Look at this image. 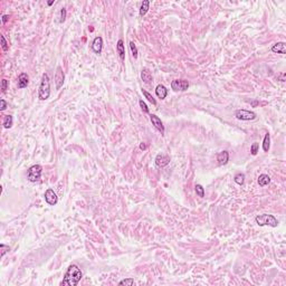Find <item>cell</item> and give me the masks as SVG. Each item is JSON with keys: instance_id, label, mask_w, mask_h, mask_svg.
Masks as SVG:
<instances>
[{"instance_id": "obj_1", "label": "cell", "mask_w": 286, "mask_h": 286, "mask_svg": "<svg viewBox=\"0 0 286 286\" xmlns=\"http://www.w3.org/2000/svg\"><path fill=\"white\" fill-rule=\"evenodd\" d=\"M83 273L77 265H70L65 273V276L61 280V286H76L78 282L82 280Z\"/></svg>"}, {"instance_id": "obj_2", "label": "cell", "mask_w": 286, "mask_h": 286, "mask_svg": "<svg viewBox=\"0 0 286 286\" xmlns=\"http://www.w3.org/2000/svg\"><path fill=\"white\" fill-rule=\"evenodd\" d=\"M50 95V82L49 77L46 73L43 74L41 76V82L39 85V90H38V96L41 101H45L49 97Z\"/></svg>"}, {"instance_id": "obj_3", "label": "cell", "mask_w": 286, "mask_h": 286, "mask_svg": "<svg viewBox=\"0 0 286 286\" xmlns=\"http://www.w3.org/2000/svg\"><path fill=\"white\" fill-rule=\"evenodd\" d=\"M256 224L258 226H271V227H277L278 220L273 215H258L256 217Z\"/></svg>"}, {"instance_id": "obj_4", "label": "cell", "mask_w": 286, "mask_h": 286, "mask_svg": "<svg viewBox=\"0 0 286 286\" xmlns=\"http://www.w3.org/2000/svg\"><path fill=\"white\" fill-rule=\"evenodd\" d=\"M41 172H43V166L40 164H34L28 169L27 171V177L30 182H37L41 177Z\"/></svg>"}, {"instance_id": "obj_5", "label": "cell", "mask_w": 286, "mask_h": 286, "mask_svg": "<svg viewBox=\"0 0 286 286\" xmlns=\"http://www.w3.org/2000/svg\"><path fill=\"white\" fill-rule=\"evenodd\" d=\"M235 116L242 121H253L256 119V113L247 110H237L235 112Z\"/></svg>"}, {"instance_id": "obj_6", "label": "cell", "mask_w": 286, "mask_h": 286, "mask_svg": "<svg viewBox=\"0 0 286 286\" xmlns=\"http://www.w3.org/2000/svg\"><path fill=\"white\" fill-rule=\"evenodd\" d=\"M188 87H189V82L186 79H175L171 83V88L175 92H178V90L184 92L188 90Z\"/></svg>"}, {"instance_id": "obj_7", "label": "cell", "mask_w": 286, "mask_h": 286, "mask_svg": "<svg viewBox=\"0 0 286 286\" xmlns=\"http://www.w3.org/2000/svg\"><path fill=\"white\" fill-rule=\"evenodd\" d=\"M64 82H65V74H64V72H63V69H61V66H58L57 69H56V73H55L56 90H59V88L64 85Z\"/></svg>"}, {"instance_id": "obj_8", "label": "cell", "mask_w": 286, "mask_h": 286, "mask_svg": "<svg viewBox=\"0 0 286 286\" xmlns=\"http://www.w3.org/2000/svg\"><path fill=\"white\" fill-rule=\"evenodd\" d=\"M155 166L158 168H164L168 164L170 163V157L166 154H163V153H159L157 157H155Z\"/></svg>"}, {"instance_id": "obj_9", "label": "cell", "mask_w": 286, "mask_h": 286, "mask_svg": "<svg viewBox=\"0 0 286 286\" xmlns=\"http://www.w3.org/2000/svg\"><path fill=\"white\" fill-rule=\"evenodd\" d=\"M45 200L49 206H55L58 201V198H57V195L53 189H47L45 192Z\"/></svg>"}, {"instance_id": "obj_10", "label": "cell", "mask_w": 286, "mask_h": 286, "mask_svg": "<svg viewBox=\"0 0 286 286\" xmlns=\"http://www.w3.org/2000/svg\"><path fill=\"white\" fill-rule=\"evenodd\" d=\"M92 49L95 54L99 55L102 53L103 49V38L101 36H97V37L94 38L93 43H92Z\"/></svg>"}, {"instance_id": "obj_11", "label": "cell", "mask_w": 286, "mask_h": 286, "mask_svg": "<svg viewBox=\"0 0 286 286\" xmlns=\"http://www.w3.org/2000/svg\"><path fill=\"white\" fill-rule=\"evenodd\" d=\"M150 119H151V122H152V124L154 125V128H157L158 131L161 132V134H163L164 125H163V123H162V121H161L157 115H154V114H151V115H150Z\"/></svg>"}, {"instance_id": "obj_12", "label": "cell", "mask_w": 286, "mask_h": 286, "mask_svg": "<svg viewBox=\"0 0 286 286\" xmlns=\"http://www.w3.org/2000/svg\"><path fill=\"white\" fill-rule=\"evenodd\" d=\"M217 161H218L219 166H225L229 161V152L228 151H221L219 152L217 155Z\"/></svg>"}, {"instance_id": "obj_13", "label": "cell", "mask_w": 286, "mask_h": 286, "mask_svg": "<svg viewBox=\"0 0 286 286\" xmlns=\"http://www.w3.org/2000/svg\"><path fill=\"white\" fill-rule=\"evenodd\" d=\"M29 83V76L26 73H21L18 76V87L19 88H25L27 87V85Z\"/></svg>"}, {"instance_id": "obj_14", "label": "cell", "mask_w": 286, "mask_h": 286, "mask_svg": "<svg viewBox=\"0 0 286 286\" xmlns=\"http://www.w3.org/2000/svg\"><path fill=\"white\" fill-rule=\"evenodd\" d=\"M155 94H157V96H158L159 99H164L166 97V95H168V90H166V87L164 85L160 84L155 87Z\"/></svg>"}, {"instance_id": "obj_15", "label": "cell", "mask_w": 286, "mask_h": 286, "mask_svg": "<svg viewBox=\"0 0 286 286\" xmlns=\"http://www.w3.org/2000/svg\"><path fill=\"white\" fill-rule=\"evenodd\" d=\"M271 52L273 53H277V54H286V44L280 41V43H277L275 44L274 46L271 47Z\"/></svg>"}, {"instance_id": "obj_16", "label": "cell", "mask_w": 286, "mask_h": 286, "mask_svg": "<svg viewBox=\"0 0 286 286\" xmlns=\"http://www.w3.org/2000/svg\"><path fill=\"white\" fill-rule=\"evenodd\" d=\"M141 77H142V81L146 84H150L152 82V74L148 68H143L141 70Z\"/></svg>"}, {"instance_id": "obj_17", "label": "cell", "mask_w": 286, "mask_h": 286, "mask_svg": "<svg viewBox=\"0 0 286 286\" xmlns=\"http://www.w3.org/2000/svg\"><path fill=\"white\" fill-rule=\"evenodd\" d=\"M116 50H117V54H119V56H120L121 61H124V57H125V52H124V45H123V40H122V39H120V40L117 41Z\"/></svg>"}, {"instance_id": "obj_18", "label": "cell", "mask_w": 286, "mask_h": 286, "mask_svg": "<svg viewBox=\"0 0 286 286\" xmlns=\"http://www.w3.org/2000/svg\"><path fill=\"white\" fill-rule=\"evenodd\" d=\"M271 182V178H269V175H260L259 177H258V184H259L260 187H265V186H267V184Z\"/></svg>"}, {"instance_id": "obj_19", "label": "cell", "mask_w": 286, "mask_h": 286, "mask_svg": "<svg viewBox=\"0 0 286 286\" xmlns=\"http://www.w3.org/2000/svg\"><path fill=\"white\" fill-rule=\"evenodd\" d=\"M269 148H271V135L269 133H266L263 141V150L265 152H268Z\"/></svg>"}, {"instance_id": "obj_20", "label": "cell", "mask_w": 286, "mask_h": 286, "mask_svg": "<svg viewBox=\"0 0 286 286\" xmlns=\"http://www.w3.org/2000/svg\"><path fill=\"white\" fill-rule=\"evenodd\" d=\"M149 6H150V1L149 0H144L142 2V5H141V8H140V16H144L148 12V10H149Z\"/></svg>"}, {"instance_id": "obj_21", "label": "cell", "mask_w": 286, "mask_h": 286, "mask_svg": "<svg viewBox=\"0 0 286 286\" xmlns=\"http://www.w3.org/2000/svg\"><path fill=\"white\" fill-rule=\"evenodd\" d=\"M12 126V116L11 115H6L3 117V128H10Z\"/></svg>"}, {"instance_id": "obj_22", "label": "cell", "mask_w": 286, "mask_h": 286, "mask_svg": "<svg viewBox=\"0 0 286 286\" xmlns=\"http://www.w3.org/2000/svg\"><path fill=\"white\" fill-rule=\"evenodd\" d=\"M235 182L239 186H242L244 182H245V175L244 173H238V175H235Z\"/></svg>"}, {"instance_id": "obj_23", "label": "cell", "mask_w": 286, "mask_h": 286, "mask_svg": "<svg viewBox=\"0 0 286 286\" xmlns=\"http://www.w3.org/2000/svg\"><path fill=\"white\" fill-rule=\"evenodd\" d=\"M142 92H143V95L145 96V99H148V101H149L150 103H152L153 105H157V101H155V99H154V97L152 96V95L149 93V92H146V90H143Z\"/></svg>"}, {"instance_id": "obj_24", "label": "cell", "mask_w": 286, "mask_h": 286, "mask_svg": "<svg viewBox=\"0 0 286 286\" xmlns=\"http://www.w3.org/2000/svg\"><path fill=\"white\" fill-rule=\"evenodd\" d=\"M195 190H196V193L198 195L199 197H204V187H202L201 184H196V187H195Z\"/></svg>"}, {"instance_id": "obj_25", "label": "cell", "mask_w": 286, "mask_h": 286, "mask_svg": "<svg viewBox=\"0 0 286 286\" xmlns=\"http://www.w3.org/2000/svg\"><path fill=\"white\" fill-rule=\"evenodd\" d=\"M134 284V280L133 278H125V280H121L119 285H125V286H132Z\"/></svg>"}, {"instance_id": "obj_26", "label": "cell", "mask_w": 286, "mask_h": 286, "mask_svg": "<svg viewBox=\"0 0 286 286\" xmlns=\"http://www.w3.org/2000/svg\"><path fill=\"white\" fill-rule=\"evenodd\" d=\"M130 48H131V52H132L133 57H134V58H137V46H135V44L133 43V41H130Z\"/></svg>"}, {"instance_id": "obj_27", "label": "cell", "mask_w": 286, "mask_h": 286, "mask_svg": "<svg viewBox=\"0 0 286 286\" xmlns=\"http://www.w3.org/2000/svg\"><path fill=\"white\" fill-rule=\"evenodd\" d=\"M258 149H259V144H258L257 142L253 143V144H251V146H250V153L253 155H256L257 152H258Z\"/></svg>"}, {"instance_id": "obj_28", "label": "cell", "mask_w": 286, "mask_h": 286, "mask_svg": "<svg viewBox=\"0 0 286 286\" xmlns=\"http://www.w3.org/2000/svg\"><path fill=\"white\" fill-rule=\"evenodd\" d=\"M0 257H3L5 256V254L6 253H8L9 250H10V248H9V246H6V245H3V244H1L0 245Z\"/></svg>"}, {"instance_id": "obj_29", "label": "cell", "mask_w": 286, "mask_h": 286, "mask_svg": "<svg viewBox=\"0 0 286 286\" xmlns=\"http://www.w3.org/2000/svg\"><path fill=\"white\" fill-rule=\"evenodd\" d=\"M139 104H140V107L141 110H142L144 113H149V107H148V105H146L145 103L143 102V99H140V102H139Z\"/></svg>"}, {"instance_id": "obj_30", "label": "cell", "mask_w": 286, "mask_h": 286, "mask_svg": "<svg viewBox=\"0 0 286 286\" xmlns=\"http://www.w3.org/2000/svg\"><path fill=\"white\" fill-rule=\"evenodd\" d=\"M1 46H2V49H3V52H7L8 50V44H7V41H6V38H5V36L3 35H1Z\"/></svg>"}, {"instance_id": "obj_31", "label": "cell", "mask_w": 286, "mask_h": 286, "mask_svg": "<svg viewBox=\"0 0 286 286\" xmlns=\"http://www.w3.org/2000/svg\"><path fill=\"white\" fill-rule=\"evenodd\" d=\"M65 19H66V9L63 8L61 10V19H59V23H64Z\"/></svg>"}, {"instance_id": "obj_32", "label": "cell", "mask_w": 286, "mask_h": 286, "mask_svg": "<svg viewBox=\"0 0 286 286\" xmlns=\"http://www.w3.org/2000/svg\"><path fill=\"white\" fill-rule=\"evenodd\" d=\"M7 87H8V81L3 78L2 79V85H1V90H2V93H5V92H6Z\"/></svg>"}, {"instance_id": "obj_33", "label": "cell", "mask_w": 286, "mask_h": 286, "mask_svg": "<svg viewBox=\"0 0 286 286\" xmlns=\"http://www.w3.org/2000/svg\"><path fill=\"white\" fill-rule=\"evenodd\" d=\"M0 111H5L7 107V102L5 101V99H0Z\"/></svg>"}, {"instance_id": "obj_34", "label": "cell", "mask_w": 286, "mask_h": 286, "mask_svg": "<svg viewBox=\"0 0 286 286\" xmlns=\"http://www.w3.org/2000/svg\"><path fill=\"white\" fill-rule=\"evenodd\" d=\"M277 78H280L282 82H285V73H282L280 76H277Z\"/></svg>"}, {"instance_id": "obj_35", "label": "cell", "mask_w": 286, "mask_h": 286, "mask_svg": "<svg viewBox=\"0 0 286 286\" xmlns=\"http://www.w3.org/2000/svg\"><path fill=\"white\" fill-rule=\"evenodd\" d=\"M8 20H9V16H8V15H3V16H2V23H6Z\"/></svg>"}, {"instance_id": "obj_36", "label": "cell", "mask_w": 286, "mask_h": 286, "mask_svg": "<svg viewBox=\"0 0 286 286\" xmlns=\"http://www.w3.org/2000/svg\"><path fill=\"white\" fill-rule=\"evenodd\" d=\"M140 149L141 150H145L146 149V144H145V143H141V144H140Z\"/></svg>"}, {"instance_id": "obj_37", "label": "cell", "mask_w": 286, "mask_h": 286, "mask_svg": "<svg viewBox=\"0 0 286 286\" xmlns=\"http://www.w3.org/2000/svg\"><path fill=\"white\" fill-rule=\"evenodd\" d=\"M53 3H54V0H52V1H48V2H47V5H48V6H52Z\"/></svg>"}]
</instances>
